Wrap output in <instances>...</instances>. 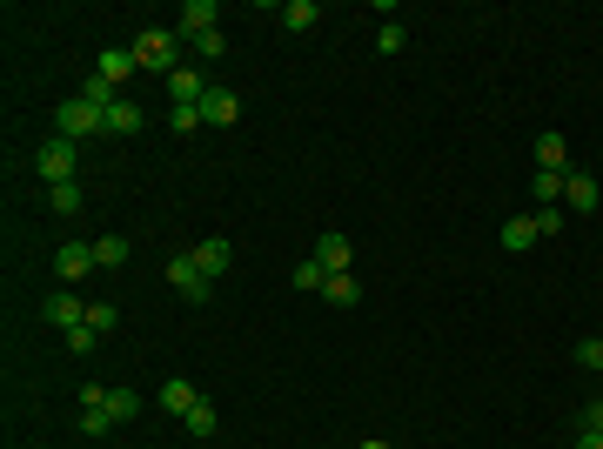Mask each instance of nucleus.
Returning a JSON list of instances; mask_svg holds the SVG:
<instances>
[{"instance_id": "nucleus-3", "label": "nucleus", "mask_w": 603, "mask_h": 449, "mask_svg": "<svg viewBox=\"0 0 603 449\" xmlns=\"http://www.w3.org/2000/svg\"><path fill=\"white\" fill-rule=\"evenodd\" d=\"M54 121H61V135H67V141L108 135V108H94V101H81V94H74V101H61V114H54Z\"/></svg>"}, {"instance_id": "nucleus-35", "label": "nucleus", "mask_w": 603, "mask_h": 449, "mask_svg": "<svg viewBox=\"0 0 603 449\" xmlns=\"http://www.w3.org/2000/svg\"><path fill=\"white\" fill-rule=\"evenodd\" d=\"M583 429H603V396H597L590 409H583Z\"/></svg>"}, {"instance_id": "nucleus-29", "label": "nucleus", "mask_w": 603, "mask_h": 449, "mask_svg": "<svg viewBox=\"0 0 603 449\" xmlns=\"http://www.w3.org/2000/svg\"><path fill=\"white\" fill-rule=\"evenodd\" d=\"M67 349H74V356H94V349H101V336L81 322V329H67Z\"/></svg>"}, {"instance_id": "nucleus-9", "label": "nucleus", "mask_w": 603, "mask_h": 449, "mask_svg": "<svg viewBox=\"0 0 603 449\" xmlns=\"http://www.w3.org/2000/svg\"><path fill=\"white\" fill-rule=\"evenodd\" d=\"M536 175H570V141L550 128V135H536Z\"/></svg>"}, {"instance_id": "nucleus-15", "label": "nucleus", "mask_w": 603, "mask_h": 449, "mask_svg": "<svg viewBox=\"0 0 603 449\" xmlns=\"http://www.w3.org/2000/svg\"><path fill=\"white\" fill-rule=\"evenodd\" d=\"M188 255L201 262V275H208V282H222V275H228V242H195Z\"/></svg>"}, {"instance_id": "nucleus-32", "label": "nucleus", "mask_w": 603, "mask_h": 449, "mask_svg": "<svg viewBox=\"0 0 603 449\" xmlns=\"http://www.w3.org/2000/svg\"><path fill=\"white\" fill-rule=\"evenodd\" d=\"M195 128H208V121H201V108H175V135H195Z\"/></svg>"}, {"instance_id": "nucleus-14", "label": "nucleus", "mask_w": 603, "mask_h": 449, "mask_svg": "<svg viewBox=\"0 0 603 449\" xmlns=\"http://www.w3.org/2000/svg\"><path fill=\"white\" fill-rule=\"evenodd\" d=\"M322 302H329V309H356L362 282H356V275H329V282H322Z\"/></svg>"}, {"instance_id": "nucleus-18", "label": "nucleus", "mask_w": 603, "mask_h": 449, "mask_svg": "<svg viewBox=\"0 0 603 449\" xmlns=\"http://www.w3.org/2000/svg\"><path fill=\"white\" fill-rule=\"evenodd\" d=\"M315 21H322V7H315V0H289V7H282V27H289V34H309Z\"/></svg>"}, {"instance_id": "nucleus-24", "label": "nucleus", "mask_w": 603, "mask_h": 449, "mask_svg": "<svg viewBox=\"0 0 603 449\" xmlns=\"http://www.w3.org/2000/svg\"><path fill=\"white\" fill-rule=\"evenodd\" d=\"M114 322H121L114 302H88V329H94V336H114Z\"/></svg>"}, {"instance_id": "nucleus-23", "label": "nucleus", "mask_w": 603, "mask_h": 449, "mask_svg": "<svg viewBox=\"0 0 603 449\" xmlns=\"http://www.w3.org/2000/svg\"><path fill=\"white\" fill-rule=\"evenodd\" d=\"M402 47H409V27H402V21H382L376 27V54H402Z\"/></svg>"}, {"instance_id": "nucleus-1", "label": "nucleus", "mask_w": 603, "mask_h": 449, "mask_svg": "<svg viewBox=\"0 0 603 449\" xmlns=\"http://www.w3.org/2000/svg\"><path fill=\"white\" fill-rule=\"evenodd\" d=\"M134 61H141L148 74H175L181 68L175 61V34H168V27H141V34H134Z\"/></svg>"}, {"instance_id": "nucleus-4", "label": "nucleus", "mask_w": 603, "mask_h": 449, "mask_svg": "<svg viewBox=\"0 0 603 449\" xmlns=\"http://www.w3.org/2000/svg\"><path fill=\"white\" fill-rule=\"evenodd\" d=\"M168 282L181 289V302H208V295H215V282L201 275V262L188 255V248H175V255H168Z\"/></svg>"}, {"instance_id": "nucleus-7", "label": "nucleus", "mask_w": 603, "mask_h": 449, "mask_svg": "<svg viewBox=\"0 0 603 449\" xmlns=\"http://www.w3.org/2000/svg\"><path fill=\"white\" fill-rule=\"evenodd\" d=\"M215 21H222V7H215V0H188V7L175 14V34H181V41H201V34H215Z\"/></svg>"}, {"instance_id": "nucleus-8", "label": "nucleus", "mask_w": 603, "mask_h": 449, "mask_svg": "<svg viewBox=\"0 0 603 449\" xmlns=\"http://www.w3.org/2000/svg\"><path fill=\"white\" fill-rule=\"evenodd\" d=\"M597 175H583V168H570V175H563V208H570V215H590V208H597Z\"/></svg>"}, {"instance_id": "nucleus-36", "label": "nucleus", "mask_w": 603, "mask_h": 449, "mask_svg": "<svg viewBox=\"0 0 603 449\" xmlns=\"http://www.w3.org/2000/svg\"><path fill=\"white\" fill-rule=\"evenodd\" d=\"M356 449H389V443H382V436H369V443H356Z\"/></svg>"}, {"instance_id": "nucleus-19", "label": "nucleus", "mask_w": 603, "mask_h": 449, "mask_svg": "<svg viewBox=\"0 0 603 449\" xmlns=\"http://www.w3.org/2000/svg\"><path fill=\"white\" fill-rule=\"evenodd\" d=\"M108 135H141V108H134L128 94H121V101L108 108Z\"/></svg>"}, {"instance_id": "nucleus-33", "label": "nucleus", "mask_w": 603, "mask_h": 449, "mask_svg": "<svg viewBox=\"0 0 603 449\" xmlns=\"http://www.w3.org/2000/svg\"><path fill=\"white\" fill-rule=\"evenodd\" d=\"M577 362L583 369H603V342H577Z\"/></svg>"}, {"instance_id": "nucleus-26", "label": "nucleus", "mask_w": 603, "mask_h": 449, "mask_svg": "<svg viewBox=\"0 0 603 449\" xmlns=\"http://www.w3.org/2000/svg\"><path fill=\"white\" fill-rule=\"evenodd\" d=\"M188 47H195L201 61H222V54H228V34L215 27V34H201V41H188Z\"/></svg>"}, {"instance_id": "nucleus-20", "label": "nucleus", "mask_w": 603, "mask_h": 449, "mask_svg": "<svg viewBox=\"0 0 603 449\" xmlns=\"http://www.w3.org/2000/svg\"><path fill=\"white\" fill-rule=\"evenodd\" d=\"M47 208H54V215H81V181H61V188H47Z\"/></svg>"}, {"instance_id": "nucleus-6", "label": "nucleus", "mask_w": 603, "mask_h": 449, "mask_svg": "<svg viewBox=\"0 0 603 449\" xmlns=\"http://www.w3.org/2000/svg\"><path fill=\"white\" fill-rule=\"evenodd\" d=\"M41 315L67 336V329H81V322H88V302H81V289H54V295L41 302Z\"/></svg>"}, {"instance_id": "nucleus-2", "label": "nucleus", "mask_w": 603, "mask_h": 449, "mask_svg": "<svg viewBox=\"0 0 603 449\" xmlns=\"http://www.w3.org/2000/svg\"><path fill=\"white\" fill-rule=\"evenodd\" d=\"M34 175H41L47 188L74 181V141H67V135H47L41 148H34Z\"/></svg>"}, {"instance_id": "nucleus-11", "label": "nucleus", "mask_w": 603, "mask_h": 449, "mask_svg": "<svg viewBox=\"0 0 603 449\" xmlns=\"http://www.w3.org/2000/svg\"><path fill=\"white\" fill-rule=\"evenodd\" d=\"M315 262H322L329 275H349V262H356L349 235H315Z\"/></svg>"}, {"instance_id": "nucleus-17", "label": "nucleus", "mask_w": 603, "mask_h": 449, "mask_svg": "<svg viewBox=\"0 0 603 449\" xmlns=\"http://www.w3.org/2000/svg\"><path fill=\"white\" fill-rule=\"evenodd\" d=\"M536 242H543V235H536V222H530V215L503 222V248H510V255H523V248H536Z\"/></svg>"}, {"instance_id": "nucleus-28", "label": "nucleus", "mask_w": 603, "mask_h": 449, "mask_svg": "<svg viewBox=\"0 0 603 449\" xmlns=\"http://www.w3.org/2000/svg\"><path fill=\"white\" fill-rule=\"evenodd\" d=\"M322 282H329V269H322V262H315V255H309V262L295 269V289H315V295H322Z\"/></svg>"}, {"instance_id": "nucleus-21", "label": "nucleus", "mask_w": 603, "mask_h": 449, "mask_svg": "<svg viewBox=\"0 0 603 449\" xmlns=\"http://www.w3.org/2000/svg\"><path fill=\"white\" fill-rule=\"evenodd\" d=\"M94 262H101V269H121V262H128V235H101V242H94Z\"/></svg>"}, {"instance_id": "nucleus-27", "label": "nucleus", "mask_w": 603, "mask_h": 449, "mask_svg": "<svg viewBox=\"0 0 603 449\" xmlns=\"http://www.w3.org/2000/svg\"><path fill=\"white\" fill-rule=\"evenodd\" d=\"M181 423H188V436H215V409H208V403H195L188 416H181Z\"/></svg>"}, {"instance_id": "nucleus-16", "label": "nucleus", "mask_w": 603, "mask_h": 449, "mask_svg": "<svg viewBox=\"0 0 603 449\" xmlns=\"http://www.w3.org/2000/svg\"><path fill=\"white\" fill-rule=\"evenodd\" d=\"M101 409H108L114 423H134V416H141V396H134V389H101Z\"/></svg>"}, {"instance_id": "nucleus-5", "label": "nucleus", "mask_w": 603, "mask_h": 449, "mask_svg": "<svg viewBox=\"0 0 603 449\" xmlns=\"http://www.w3.org/2000/svg\"><path fill=\"white\" fill-rule=\"evenodd\" d=\"M88 269H101V262H94V242H61V248H54V275H61L67 289H74V282H88Z\"/></svg>"}, {"instance_id": "nucleus-22", "label": "nucleus", "mask_w": 603, "mask_h": 449, "mask_svg": "<svg viewBox=\"0 0 603 449\" xmlns=\"http://www.w3.org/2000/svg\"><path fill=\"white\" fill-rule=\"evenodd\" d=\"M81 101H94V108H114V101H121V88H114V81H101V74H88V81H81Z\"/></svg>"}, {"instance_id": "nucleus-34", "label": "nucleus", "mask_w": 603, "mask_h": 449, "mask_svg": "<svg viewBox=\"0 0 603 449\" xmlns=\"http://www.w3.org/2000/svg\"><path fill=\"white\" fill-rule=\"evenodd\" d=\"M577 449H603V429H577Z\"/></svg>"}, {"instance_id": "nucleus-30", "label": "nucleus", "mask_w": 603, "mask_h": 449, "mask_svg": "<svg viewBox=\"0 0 603 449\" xmlns=\"http://www.w3.org/2000/svg\"><path fill=\"white\" fill-rule=\"evenodd\" d=\"M530 222H536V235H557V228H563V208H530Z\"/></svg>"}, {"instance_id": "nucleus-25", "label": "nucleus", "mask_w": 603, "mask_h": 449, "mask_svg": "<svg viewBox=\"0 0 603 449\" xmlns=\"http://www.w3.org/2000/svg\"><path fill=\"white\" fill-rule=\"evenodd\" d=\"M530 188H536V208H557L563 202V175H536Z\"/></svg>"}, {"instance_id": "nucleus-13", "label": "nucleus", "mask_w": 603, "mask_h": 449, "mask_svg": "<svg viewBox=\"0 0 603 449\" xmlns=\"http://www.w3.org/2000/svg\"><path fill=\"white\" fill-rule=\"evenodd\" d=\"M134 68H141V61H134V47H101V61H94V74H101V81H114V88H121Z\"/></svg>"}, {"instance_id": "nucleus-31", "label": "nucleus", "mask_w": 603, "mask_h": 449, "mask_svg": "<svg viewBox=\"0 0 603 449\" xmlns=\"http://www.w3.org/2000/svg\"><path fill=\"white\" fill-rule=\"evenodd\" d=\"M81 429H88V436H108L114 416H108V409H81Z\"/></svg>"}, {"instance_id": "nucleus-10", "label": "nucleus", "mask_w": 603, "mask_h": 449, "mask_svg": "<svg viewBox=\"0 0 603 449\" xmlns=\"http://www.w3.org/2000/svg\"><path fill=\"white\" fill-rule=\"evenodd\" d=\"M155 403L168 409V416H188V409L201 403V389H195V382H188V376H168V382H161V389H155Z\"/></svg>"}, {"instance_id": "nucleus-12", "label": "nucleus", "mask_w": 603, "mask_h": 449, "mask_svg": "<svg viewBox=\"0 0 603 449\" xmlns=\"http://www.w3.org/2000/svg\"><path fill=\"white\" fill-rule=\"evenodd\" d=\"M201 121H208V128H235V121H242V101H235L228 88H208V101H201Z\"/></svg>"}]
</instances>
